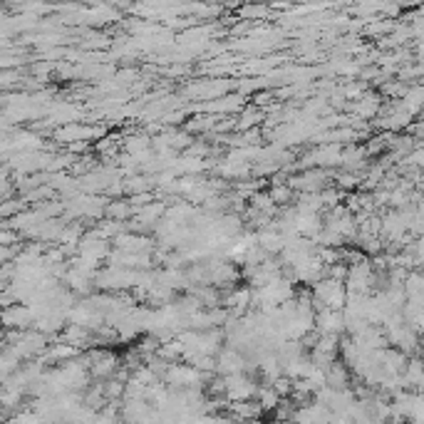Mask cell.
<instances>
[{"label":"cell","mask_w":424,"mask_h":424,"mask_svg":"<svg viewBox=\"0 0 424 424\" xmlns=\"http://www.w3.org/2000/svg\"><path fill=\"white\" fill-rule=\"evenodd\" d=\"M260 385L248 375H229L224 377V400L226 402H246L256 400Z\"/></svg>","instance_id":"obj_1"},{"label":"cell","mask_w":424,"mask_h":424,"mask_svg":"<svg viewBox=\"0 0 424 424\" xmlns=\"http://www.w3.org/2000/svg\"><path fill=\"white\" fill-rule=\"evenodd\" d=\"M33 323H35L33 310L25 303H12L6 310H0V328H6L8 333H23L33 328Z\"/></svg>","instance_id":"obj_2"},{"label":"cell","mask_w":424,"mask_h":424,"mask_svg":"<svg viewBox=\"0 0 424 424\" xmlns=\"http://www.w3.org/2000/svg\"><path fill=\"white\" fill-rule=\"evenodd\" d=\"M100 134V130H92V127H80V124H70V127H60L58 132H55V139L60 141V144H77V141H87L92 136Z\"/></svg>","instance_id":"obj_3"},{"label":"cell","mask_w":424,"mask_h":424,"mask_svg":"<svg viewBox=\"0 0 424 424\" xmlns=\"http://www.w3.org/2000/svg\"><path fill=\"white\" fill-rule=\"evenodd\" d=\"M226 409H229V414H231V422H241V424L251 422V419H260V414H263V409H260L256 400L229 402V405H226Z\"/></svg>","instance_id":"obj_4"},{"label":"cell","mask_w":424,"mask_h":424,"mask_svg":"<svg viewBox=\"0 0 424 424\" xmlns=\"http://www.w3.org/2000/svg\"><path fill=\"white\" fill-rule=\"evenodd\" d=\"M325 387H330V389L350 387V370L342 365L340 360H335L333 365L325 367Z\"/></svg>","instance_id":"obj_5"},{"label":"cell","mask_w":424,"mask_h":424,"mask_svg":"<svg viewBox=\"0 0 424 424\" xmlns=\"http://www.w3.org/2000/svg\"><path fill=\"white\" fill-rule=\"evenodd\" d=\"M243 105V100L238 94H229V97H221V100H213L211 105H204V109L209 112H233Z\"/></svg>","instance_id":"obj_6"},{"label":"cell","mask_w":424,"mask_h":424,"mask_svg":"<svg viewBox=\"0 0 424 424\" xmlns=\"http://www.w3.org/2000/svg\"><path fill=\"white\" fill-rule=\"evenodd\" d=\"M260 117H263V112H260L258 107H248L246 112L241 114V119L236 122V127L238 130H251V127H256L260 122Z\"/></svg>","instance_id":"obj_7"},{"label":"cell","mask_w":424,"mask_h":424,"mask_svg":"<svg viewBox=\"0 0 424 424\" xmlns=\"http://www.w3.org/2000/svg\"><path fill=\"white\" fill-rule=\"evenodd\" d=\"M268 196H271L273 206H281V204H290V199H293V191L288 188V184H276V186L268 191Z\"/></svg>","instance_id":"obj_8"}]
</instances>
